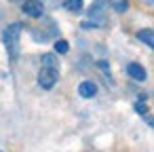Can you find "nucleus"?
<instances>
[{
	"instance_id": "nucleus-6",
	"label": "nucleus",
	"mask_w": 154,
	"mask_h": 152,
	"mask_svg": "<svg viewBox=\"0 0 154 152\" xmlns=\"http://www.w3.org/2000/svg\"><path fill=\"white\" fill-rule=\"evenodd\" d=\"M127 74L133 78V80H137V82H143L146 78H148V72L143 70V66H139V64H129L127 66Z\"/></svg>"
},
{
	"instance_id": "nucleus-9",
	"label": "nucleus",
	"mask_w": 154,
	"mask_h": 152,
	"mask_svg": "<svg viewBox=\"0 0 154 152\" xmlns=\"http://www.w3.org/2000/svg\"><path fill=\"white\" fill-rule=\"evenodd\" d=\"M40 66H42V68H55V70H59V59H57L53 53H45V55L40 57Z\"/></svg>"
},
{
	"instance_id": "nucleus-12",
	"label": "nucleus",
	"mask_w": 154,
	"mask_h": 152,
	"mask_svg": "<svg viewBox=\"0 0 154 152\" xmlns=\"http://www.w3.org/2000/svg\"><path fill=\"white\" fill-rule=\"evenodd\" d=\"M135 112H137V114H141V116H146V114H148V106H146V101H143V99L135 101Z\"/></svg>"
},
{
	"instance_id": "nucleus-13",
	"label": "nucleus",
	"mask_w": 154,
	"mask_h": 152,
	"mask_svg": "<svg viewBox=\"0 0 154 152\" xmlns=\"http://www.w3.org/2000/svg\"><path fill=\"white\" fill-rule=\"evenodd\" d=\"M146 123H148L150 127H154V118H152V116H148V114H146Z\"/></svg>"
},
{
	"instance_id": "nucleus-15",
	"label": "nucleus",
	"mask_w": 154,
	"mask_h": 152,
	"mask_svg": "<svg viewBox=\"0 0 154 152\" xmlns=\"http://www.w3.org/2000/svg\"><path fill=\"white\" fill-rule=\"evenodd\" d=\"M0 152H2V150H0Z\"/></svg>"
},
{
	"instance_id": "nucleus-10",
	"label": "nucleus",
	"mask_w": 154,
	"mask_h": 152,
	"mask_svg": "<svg viewBox=\"0 0 154 152\" xmlns=\"http://www.w3.org/2000/svg\"><path fill=\"white\" fill-rule=\"evenodd\" d=\"M61 5H63V9L70 11V13H80L82 7H85V5H82V0H63Z\"/></svg>"
},
{
	"instance_id": "nucleus-1",
	"label": "nucleus",
	"mask_w": 154,
	"mask_h": 152,
	"mask_svg": "<svg viewBox=\"0 0 154 152\" xmlns=\"http://www.w3.org/2000/svg\"><path fill=\"white\" fill-rule=\"evenodd\" d=\"M21 32H23V23H17V21L11 23V26H7V30L2 32V42H5V47L9 49L11 55L17 53V45H19Z\"/></svg>"
},
{
	"instance_id": "nucleus-7",
	"label": "nucleus",
	"mask_w": 154,
	"mask_h": 152,
	"mask_svg": "<svg viewBox=\"0 0 154 152\" xmlns=\"http://www.w3.org/2000/svg\"><path fill=\"white\" fill-rule=\"evenodd\" d=\"M137 40L154 51V30H139L137 32Z\"/></svg>"
},
{
	"instance_id": "nucleus-14",
	"label": "nucleus",
	"mask_w": 154,
	"mask_h": 152,
	"mask_svg": "<svg viewBox=\"0 0 154 152\" xmlns=\"http://www.w3.org/2000/svg\"><path fill=\"white\" fill-rule=\"evenodd\" d=\"M143 2H146V5H154V0H143Z\"/></svg>"
},
{
	"instance_id": "nucleus-2",
	"label": "nucleus",
	"mask_w": 154,
	"mask_h": 152,
	"mask_svg": "<svg viewBox=\"0 0 154 152\" xmlns=\"http://www.w3.org/2000/svg\"><path fill=\"white\" fill-rule=\"evenodd\" d=\"M106 26V5L103 0H95L89 9V21L82 23V28H103Z\"/></svg>"
},
{
	"instance_id": "nucleus-11",
	"label": "nucleus",
	"mask_w": 154,
	"mask_h": 152,
	"mask_svg": "<svg viewBox=\"0 0 154 152\" xmlns=\"http://www.w3.org/2000/svg\"><path fill=\"white\" fill-rule=\"evenodd\" d=\"M70 51V45L66 42V40H57L55 42V53H59V55H66Z\"/></svg>"
},
{
	"instance_id": "nucleus-8",
	"label": "nucleus",
	"mask_w": 154,
	"mask_h": 152,
	"mask_svg": "<svg viewBox=\"0 0 154 152\" xmlns=\"http://www.w3.org/2000/svg\"><path fill=\"white\" fill-rule=\"evenodd\" d=\"M108 7L114 11V13H127L129 11V0H108Z\"/></svg>"
},
{
	"instance_id": "nucleus-3",
	"label": "nucleus",
	"mask_w": 154,
	"mask_h": 152,
	"mask_svg": "<svg viewBox=\"0 0 154 152\" xmlns=\"http://www.w3.org/2000/svg\"><path fill=\"white\" fill-rule=\"evenodd\" d=\"M57 80H59V70H55V68H40V72H38V85L45 91L53 89L57 85Z\"/></svg>"
},
{
	"instance_id": "nucleus-4",
	"label": "nucleus",
	"mask_w": 154,
	"mask_h": 152,
	"mask_svg": "<svg viewBox=\"0 0 154 152\" xmlns=\"http://www.w3.org/2000/svg\"><path fill=\"white\" fill-rule=\"evenodd\" d=\"M21 11L28 17H34V19H38V17L45 15V7H42L40 0H26V2L21 5Z\"/></svg>"
},
{
	"instance_id": "nucleus-5",
	"label": "nucleus",
	"mask_w": 154,
	"mask_h": 152,
	"mask_svg": "<svg viewBox=\"0 0 154 152\" xmlns=\"http://www.w3.org/2000/svg\"><path fill=\"white\" fill-rule=\"evenodd\" d=\"M78 95H80L82 99H93V97L97 95V85H95L93 80H82V82L78 85Z\"/></svg>"
}]
</instances>
